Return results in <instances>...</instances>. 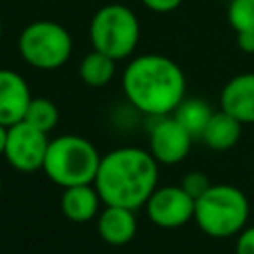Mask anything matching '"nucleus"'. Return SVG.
Wrapping results in <instances>:
<instances>
[{
    "instance_id": "nucleus-23",
    "label": "nucleus",
    "mask_w": 254,
    "mask_h": 254,
    "mask_svg": "<svg viewBox=\"0 0 254 254\" xmlns=\"http://www.w3.org/2000/svg\"><path fill=\"white\" fill-rule=\"evenodd\" d=\"M6 137H8V127L0 123V155H4V147H6Z\"/></svg>"
},
{
    "instance_id": "nucleus-2",
    "label": "nucleus",
    "mask_w": 254,
    "mask_h": 254,
    "mask_svg": "<svg viewBox=\"0 0 254 254\" xmlns=\"http://www.w3.org/2000/svg\"><path fill=\"white\" fill-rule=\"evenodd\" d=\"M159 181V163L147 149L117 147L105 153L93 181L101 202L137 210L145 206Z\"/></svg>"
},
{
    "instance_id": "nucleus-24",
    "label": "nucleus",
    "mask_w": 254,
    "mask_h": 254,
    "mask_svg": "<svg viewBox=\"0 0 254 254\" xmlns=\"http://www.w3.org/2000/svg\"><path fill=\"white\" fill-rule=\"evenodd\" d=\"M0 38H2V20H0Z\"/></svg>"
},
{
    "instance_id": "nucleus-16",
    "label": "nucleus",
    "mask_w": 254,
    "mask_h": 254,
    "mask_svg": "<svg viewBox=\"0 0 254 254\" xmlns=\"http://www.w3.org/2000/svg\"><path fill=\"white\" fill-rule=\"evenodd\" d=\"M212 107L200 99V97H185L179 107L173 111V117L192 135V137H200L202 129L206 127L208 119L212 117Z\"/></svg>"
},
{
    "instance_id": "nucleus-20",
    "label": "nucleus",
    "mask_w": 254,
    "mask_h": 254,
    "mask_svg": "<svg viewBox=\"0 0 254 254\" xmlns=\"http://www.w3.org/2000/svg\"><path fill=\"white\" fill-rule=\"evenodd\" d=\"M236 254H254V226H246L236 236Z\"/></svg>"
},
{
    "instance_id": "nucleus-7",
    "label": "nucleus",
    "mask_w": 254,
    "mask_h": 254,
    "mask_svg": "<svg viewBox=\"0 0 254 254\" xmlns=\"http://www.w3.org/2000/svg\"><path fill=\"white\" fill-rule=\"evenodd\" d=\"M50 145L48 133L32 127L26 121H18L8 127L4 159L20 173H36L44 167L46 151Z\"/></svg>"
},
{
    "instance_id": "nucleus-6",
    "label": "nucleus",
    "mask_w": 254,
    "mask_h": 254,
    "mask_svg": "<svg viewBox=\"0 0 254 254\" xmlns=\"http://www.w3.org/2000/svg\"><path fill=\"white\" fill-rule=\"evenodd\" d=\"M73 50L71 34L54 20L30 22L18 36V54L34 69L52 71L67 64Z\"/></svg>"
},
{
    "instance_id": "nucleus-10",
    "label": "nucleus",
    "mask_w": 254,
    "mask_h": 254,
    "mask_svg": "<svg viewBox=\"0 0 254 254\" xmlns=\"http://www.w3.org/2000/svg\"><path fill=\"white\" fill-rule=\"evenodd\" d=\"M32 101V91L26 79L8 67H0V123L10 127L24 119Z\"/></svg>"
},
{
    "instance_id": "nucleus-1",
    "label": "nucleus",
    "mask_w": 254,
    "mask_h": 254,
    "mask_svg": "<svg viewBox=\"0 0 254 254\" xmlns=\"http://www.w3.org/2000/svg\"><path fill=\"white\" fill-rule=\"evenodd\" d=\"M123 95L143 115H173L187 97V79L181 65L163 54H141L121 73Z\"/></svg>"
},
{
    "instance_id": "nucleus-13",
    "label": "nucleus",
    "mask_w": 254,
    "mask_h": 254,
    "mask_svg": "<svg viewBox=\"0 0 254 254\" xmlns=\"http://www.w3.org/2000/svg\"><path fill=\"white\" fill-rule=\"evenodd\" d=\"M60 206L67 220L89 222L101 212V196L93 185H77L64 189Z\"/></svg>"
},
{
    "instance_id": "nucleus-25",
    "label": "nucleus",
    "mask_w": 254,
    "mask_h": 254,
    "mask_svg": "<svg viewBox=\"0 0 254 254\" xmlns=\"http://www.w3.org/2000/svg\"><path fill=\"white\" fill-rule=\"evenodd\" d=\"M0 192H2V179H0Z\"/></svg>"
},
{
    "instance_id": "nucleus-4",
    "label": "nucleus",
    "mask_w": 254,
    "mask_h": 254,
    "mask_svg": "<svg viewBox=\"0 0 254 254\" xmlns=\"http://www.w3.org/2000/svg\"><path fill=\"white\" fill-rule=\"evenodd\" d=\"M250 202L246 194L226 183L212 185L194 200V222L210 238L238 236L248 222Z\"/></svg>"
},
{
    "instance_id": "nucleus-17",
    "label": "nucleus",
    "mask_w": 254,
    "mask_h": 254,
    "mask_svg": "<svg viewBox=\"0 0 254 254\" xmlns=\"http://www.w3.org/2000/svg\"><path fill=\"white\" fill-rule=\"evenodd\" d=\"M22 121L30 123L32 127H36L44 133H50L60 121V109L48 97H32Z\"/></svg>"
},
{
    "instance_id": "nucleus-8",
    "label": "nucleus",
    "mask_w": 254,
    "mask_h": 254,
    "mask_svg": "<svg viewBox=\"0 0 254 254\" xmlns=\"http://www.w3.org/2000/svg\"><path fill=\"white\" fill-rule=\"evenodd\" d=\"M149 220L159 228H179L194 218V198L181 185L157 187L145 202Z\"/></svg>"
},
{
    "instance_id": "nucleus-19",
    "label": "nucleus",
    "mask_w": 254,
    "mask_h": 254,
    "mask_svg": "<svg viewBox=\"0 0 254 254\" xmlns=\"http://www.w3.org/2000/svg\"><path fill=\"white\" fill-rule=\"evenodd\" d=\"M179 185H181V189H183L189 196H192L194 200H196L198 196H202V194L212 187L210 179H208L202 171H189V173H185Z\"/></svg>"
},
{
    "instance_id": "nucleus-9",
    "label": "nucleus",
    "mask_w": 254,
    "mask_h": 254,
    "mask_svg": "<svg viewBox=\"0 0 254 254\" xmlns=\"http://www.w3.org/2000/svg\"><path fill=\"white\" fill-rule=\"evenodd\" d=\"M192 135L173 117H155V123L149 131V153L159 165H177L181 163L192 145Z\"/></svg>"
},
{
    "instance_id": "nucleus-11",
    "label": "nucleus",
    "mask_w": 254,
    "mask_h": 254,
    "mask_svg": "<svg viewBox=\"0 0 254 254\" xmlns=\"http://www.w3.org/2000/svg\"><path fill=\"white\" fill-rule=\"evenodd\" d=\"M220 109L242 125L254 123V71L230 77L220 91Z\"/></svg>"
},
{
    "instance_id": "nucleus-3",
    "label": "nucleus",
    "mask_w": 254,
    "mask_h": 254,
    "mask_svg": "<svg viewBox=\"0 0 254 254\" xmlns=\"http://www.w3.org/2000/svg\"><path fill=\"white\" fill-rule=\"evenodd\" d=\"M101 155L97 147L81 135H60L50 139L44 175L62 189L77 185H93Z\"/></svg>"
},
{
    "instance_id": "nucleus-14",
    "label": "nucleus",
    "mask_w": 254,
    "mask_h": 254,
    "mask_svg": "<svg viewBox=\"0 0 254 254\" xmlns=\"http://www.w3.org/2000/svg\"><path fill=\"white\" fill-rule=\"evenodd\" d=\"M242 135V123L222 109L214 111L208 119L206 127L200 133V141L212 151H228L232 149Z\"/></svg>"
},
{
    "instance_id": "nucleus-12",
    "label": "nucleus",
    "mask_w": 254,
    "mask_h": 254,
    "mask_svg": "<svg viewBox=\"0 0 254 254\" xmlns=\"http://www.w3.org/2000/svg\"><path fill=\"white\" fill-rule=\"evenodd\" d=\"M137 232L135 210L123 206L103 204V210L97 214V234L103 242L111 246H123L133 240Z\"/></svg>"
},
{
    "instance_id": "nucleus-22",
    "label": "nucleus",
    "mask_w": 254,
    "mask_h": 254,
    "mask_svg": "<svg viewBox=\"0 0 254 254\" xmlns=\"http://www.w3.org/2000/svg\"><path fill=\"white\" fill-rule=\"evenodd\" d=\"M236 46L244 54H254V30L236 32Z\"/></svg>"
},
{
    "instance_id": "nucleus-18",
    "label": "nucleus",
    "mask_w": 254,
    "mask_h": 254,
    "mask_svg": "<svg viewBox=\"0 0 254 254\" xmlns=\"http://www.w3.org/2000/svg\"><path fill=\"white\" fill-rule=\"evenodd\" d=\"M226 18L234 32L254 30V0H230Z\"/></svg>"
},
{
    "instance_id": "nucleus-21",
    "label": "nucleus",
    "mask_w": 254,
    "mask_h": 254,
    "mask_svg": "<svg viewBox=\"0 0 254 254\" xmlns=\"http://www.w3.org/2000/svg\"><path fill=\"white\" fill-rule=\"evenodd\" d=\"M141 4L145 8H149L151 12H157V14H167V12H173L177 10L183 0H141Z\"/></svg>"
},
{
    "instance_id": "nucleus-5",
    "label": "nucleus",
    "mask_w": 254,
    "mask_h": 254,
    "mask_svg": "<svg viewBox=\"0 0 254 254\" xmlns=\"http://www.w3.org/2000/svg\"><path fill=\"white\" fill-rule=\"evenodd\" d=\"M141 38V24L135 12L125 4L101 6L89 22V42L95 52H101L115 62L129 58Z\"/></svg>"
},
{
    "instance_id": "nucleus-15",
    "label": "nucleus",
    "mask_w": 254,
    "mask_h": 254,
    "mask_svg": "<svg viewBox=\"0 0 254 254\" xmlns=\"http://www.w3.org/2000/svg\"><path fill=\"white\" fill-rule=\"evenodd\" d=\"M79 79L89 85V87H103L107 83H111V79L117 73V62L101 52L91 50L89 54L83 56V60L79 62Z\"/></svg>"
}]
</instances>
